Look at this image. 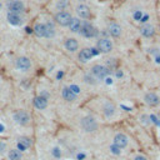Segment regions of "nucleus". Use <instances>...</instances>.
Segmentation results:
<instances>
[{"instance_id": "b1692460", "label": "nucleus", "mask_w": 160, "mask_h": 160, "mask_svg": "<svg viewBox=\"0 0 160 160\" xmlns=\"http://www.w3.org/2000/svg\"><path fill=\"white\" fill-rule=\"evenodd\" d=\"M21 151L19 149H11L9 150V159L10 160H21Z\"/></svg>"}, {"instance_id": "412c9836", "label": "nucleus", "mask_w": 160, "mask_h": 160, "mask_svg": "<svg viewBox=\"0 0 160 160\" xmlns=\"http://www.w3.org/2000/svg\"><path fill=\"white\" fill-rule=\"evenodd\" d=\"M30 145H31V141H30L29 138H20L19 141H18V149H19L20 151L26 150Z\"/></svg>"}, {"instance_id": "f257e3e1", "label": "nucleus", "mask_w": 160, "mask_h": 160, "mask_svg": "<svg viewBox=\"0 0 160 160\" xmlns=\"http://www.w3.org/2000/svg\"><path fill=\"white\" fill-rule=\"evenodd\" d=\"M80 126L81 129L85 131V132H94L98 130V121L95 120L94 116H90V115H86L84 118H81L80 120Z\"/></svg>"}, {"instance_id": "f03ea898", "label": "nucleus", "mask_w": 160, "mask_h": 160, "mask_svg": "<svg viewBox=\"0 0 160 160\" xmlns=\"http://www.w3.org/2000/svg\"><path fill=\"white\" fill-rule=\"evenodd\" d=\"M54 19H55V21H56L60 26H69V24H70L72 16H71V14H70L69 11L61 10V11H58V12L55 14Z\"/></svg>"}, {"instance_id": "5701e85b", "label": "nucleus", "mask_w": 160, "mask_h": 160, "mask_svg": "<svg viewBox=\"0 0 160 160\" xmlns=\"http://www.w3.org/2000/svg\"><path fill=\"white\" fill-rule=\"evenodd\" d=\"M55 35V28L51 22L45 24V38H52Z\"/></svg>"}, {"instance_id": "4be33fe9", "label": "nucleus", "mask_w": 160, "mask_h": 160, "mask_svg": "<svg viewBox=\"0 0 160 160\" xmlns=\"http://www.w3.org/2000/svg\"><path fill=\"white\" fill-rule=\"evenodd\" d=\"M34 34L39 38H45V24H36L34 28Z\"/></svg>"}, {"instance_id": "6e6552de", "label": "nucleus", "mask_w": 160, "mask_h": 160, "mask_svg": "<svg viewBox=\"0 0 160 160\" xmlns=\"http://www.w3.org/2000/svg\"><path fill=\"white\" fill-rule=\"evenodd\" d=\"M80 34H81L82 36H85V38H94V36L98 35V30H96L91 24L84 22V24H82V28H81V30H80Z\"/></svg>"}, {"instance_id": "0eeeda50", "label": "nucleus", "mask_w": 160, "mask_h": 160, "mask_svg": "<svg viewBox=\"0 0 160 160\" xmlns=\"http://www.w3.org/2000/svg\"><path fill=\"white\" fill-rule=\"evenodd\" d=\"M144 101H145V104H146L148 106L154 108V106H158V105L160 104V98H159V95L155 94V92H146V94L144 95Z\"/></svg>"}, {"instance_id": "423d86ee", "label": "nucleus", "mask_w": 160, "mask_h": 160, "mask_svg": "<svg viewBox=\"0 0 160 160\" xmlns=\"http://www.w3.org/2000/svg\"><path fill=\"white\" fill-rule=\"evenodd\" d=\"M95 54H96L95 49H92V48H84V49H81V50L79 51L78 58H79V60H80V61L86 62V61H89V60H90Z\"/></svg>"}, {"instance_id": "7ed1b4c3", "label": "nucleus", "mask_w": 160, "mask_h": 160, "mask_svg": "<svg viewBox=\"0 0 160 160\" xmlns=\"http://www.w3.org/2000/svg\"><path fill=\"white\" fill-rule=\"evenodd\" d=\"M90 72H91V75H92L94 78H96L98 80H102V79H105V78L109 75V69L105 68L104 65L98 64V65H94V66L91 68Z\"/></svg>"}, {"instance_id": "9d476101", "label": "nucleus", "mask_w": 160, "mask_h": 160, "mask_svg": "<svg viewBox=\"0 0 160 160\" xmlns=\"http://www.w3.org/2000/svg\"><path fill=\"white\" fill-rule=\"evenodd\" d=\"M75 11H76V14H78V16H79L80 19H90V18H91V10H90V8H89L88 5H85V4L78 5Z\"/></svg>"}, {"instance_id": "7c9ffc66", "label": "nucleus", "mask_w": 160, "mask_h": 160, "mask_svg": "<svg viewBox=\"0 0 160 160\" xmlns=\"http://www.w3.org/2000/svg\"><path fill=\"white\" fill-rule=\"evenodd\" d=\"M1 131H4V126L0 124V132H1Z\"/></svg>"}, {"instance_id": "f3484780", "label": "nucleus", "mask_w": 160, "mask_h": 160, "mask_svg": "<svg viewBox=\"0 0 160 160\" xmlns=\"http://www.w3.org/2000/svg\"><path fill=\"white\" fill-rule=\"evenodd\" d=\"M82 24L84 22L79 18H72L71 21H70V24H69V29L72 32H80V30L82 28Z\"/></svg>"}, {"instance_id": "cd10ccee", "label": "nucleus", "mask_w": 160, "mask_h": 160, "mask_svg": "<svg viewBox=\"0 0 160 160\" xmlns=\"http://www.w3.org/2000/svg\"><path fill=\"white\" fill-rule=\"evenodd\" d=\"M5 150H6V144L4 141H0V154L4 152Z\"/></svg>"}, {"instance_id": "a878e982", "label": "nucleus", "mask_w": 160, "mask_h": 160, "mask_svg": "<svg viewBox=\"0 0 160 160\" xmlns=\"http://www.w3.org/2000/svg\"><path fill=\"white\" fill-rule=\"evenodd\" d=\"M110 150H111V152H112V154H116V155H118V154H120V151H121V149H120L119 146H116L115 144H112V145L110 146Z\"/></svg>"}, {"instance_id": "39448f33", "label": "nucleus", "mask_w": 160, "mask_h": 160, "mask_svg": "<svg viewBox=\"0 0 160 160\" xmlns=\"http://www.w3.org/2000/svg\"><path fill=\"white\" fill-rule=\"evenodd\" d=\"M15 122H18L19 125H28L30 122V115L25 111V110H18L15 111V114L12 115Z\"/></svg>"}, {"instance_id": "ddd939ff", "label": "nucleus", "mask_w": 160, "mask_h": 160, "mask_svg": "<svg viewBox=\"0 0 160 160\" xmlns=\"http://www.w3.org/2000/svg\"><path fill=\"white\" fill-rule=\"evenodd\" d=\"M76 95H78V94H75V92L70 89V86H65V88L61 90V96H62V99H64L65 101H68V102L75 101V100H76Z\"/></svg>"}, {"instance_id": "c85d7f7f", "label": "nucleus", "mask_w": 160, "mask_h": 160, "mask_svg": "<svg viewBox=\"0 0 160 160\" xmlns=\"http://www.w3.org/2000/svg\"><path fill=\"white\" fill-rule=\"evenodd\" d=\"M70 89H71L75 94H79V92H80V89H79L76 85H70Z\"/></svg>"}, {"instance_id": "f8f14e48", "label": "nucleus", "mask_w": 160, "mask_h": 160, "mask_svg": "<svg viewBox=\"0 0 160 160\" xmlns=\"http://www.w3.org/2000/svg\"><path fill=\"white\" fill-rule=\"evenodd\" d=\"M112 141H114V144H115L116 146H119L120 149H124V148L128 146V144H129V138H128L124 132H118V134L114 136Z\"/></svg>"}, {"instance_id": "6ab92c4d", "label": "nucleus", "mask_w": 160, "mask_h": 160, "mask_svg": "<svg viewBox=\"0 0 160 160\" xmlns=\"http://www.w3.org/2000/svg\"><path fill=\"white\" fill-rule=\"evenodd\" d=\"M102 112H104V115H105L106 118L114 116V114H115V106H114V104L110 102V101L105 102V104L102 105Z\"/></svg>"}, {"instance_id": "aec40b11", "label": "nucleus", "mask_w": 160, "mask_h": 160, "mask_svg": "<svg viewBox=\"0 0 160 160\" xmlns=\"http://www.w3.org/2000/svg\"><path fill=\"white\" fill-rule=\"evenodd\" d=\"M8 21L11 24V25H20L22 22V19L20 16V14H15V12H9L8 14Z\"/></svg>"}, {"instance_id": "bb28decb", "label": "nucleus", "mask_w": 160, "mask_h": 160, "mask_svg": "<svg viewBox=\"0 0 160 160\" xmlns=\"http://www.w3.org/2000/svg\"><path fill=\"white\" fill-rule=\"evenodd\" d=\"M141 16H142V12H141V11H136V12L134 14V18H135V20H139V21H141Z\"/></svg>"}, {"instance_id": "2eb2a0df", "label": "nucleus", "mask_w": 160, "mask_h": 160, "mask_svg": "<svg viewBox=\"0 0 160 160\" xmlns=\"http://www.w3.org/2000/svg\"><path fill=\"white\" fill-rule=\"evenodd\" d=\"M64 46H65V49H66L68 51L74 52V51H76V50L79 49V42H78V40L74 39V38H68V39L65 40V42H64Z\"/></svg>"}, {"instance_id": "dca6fc26", "label": "nucleus", "mask_w": 160, "mask_h": 160, "mask_svg": "<svg viewBox=\"0 0 160 160\" xmlns=\"http://www.w3.org/2000/svg\"><path fill=\"white\" fill-rule=\"evenodd\" d=\"M34 106L39 110H44L48 106V98L44 95H39V96L34 98Z\"/></svg>"}, {"instance_id": "c756f323", "label": "nucleus", "mask_w": 160, "mask_h": 160, "mask_svg": "<svg viewBox=\"0 0 160 160\" xmlns=\"http://www.w3.org/2000/svg\"><path fill=\"white\" fill-rule=\"evenodd\" d=\"M134 160H148V158L144 156V155H136V156L134 158Z\"/></svg>"}, {"instance_id": "9b49d317", "label": "nucleus", "mask_w": 160, "mask_h": 160, "mask_svg": "<svg viewBox=\"0 0 160 160\" xmlns=\"http://www.w3.org/2000/svg\"><path fill=\"white\" fill-rule=\"evenodd\" d=\"M16 68L20 70V71H28L30 68H31V61L30 59H28L26 56H20L16 59V62H15Z\"/></svg>"}, {"instance_id": "393cba45", "label": "nucleus", "mask_w": 160, "mask_h": 160, "mask_svg": "<svg viewBox=\"0 0 160 160\" xmlns=\"http://www.w3.org/2000/svg\"><path fill=\"white\" fill-rule=\"evenodd\" d=\"M96 78H94L92 75H90V74H88V75H85L84 76V81L85 82H88V84H91V85H94V84H96Z\"/></svg>"}, {"instance_id": "4468645a", "label": "nucleus", "mask_w": 160, "mask_h": 160, "mask_svg": "<svg viewBox=\"0 0 160 160\" xmlns=\"http://www.w3.org/2000/svg\"><path fill=\"white\" fill-rule=\"evenodd\" d=\"M108 32L110 36L112 38H120L121 36V32H122V29L119 24L116 22H111L109 26H108Z\"/></svg>"}, {"instance_id": "1a4fd4ad", "label": "nucleus", "mask_w": 160, "mask_h": 160, "mask_svg": "<svg viewBox=\"0 0 160 160\" xmlns=\"http://www.w3.org/2000/svg\"><path fill=\"white\" fill-rule=\"evenodd\" d=\"M8 9H9V12L21 14L24 11V4L20 0H11L8 2Z\"/></svg>"}, {"instance_id": "20e7f679", "label": "nucleus", "mask_w": 160, "mask_h": 160, "mask_svg": "<svg viewBox=\"0 0 160 160\" xmlns=\"http://www.w3.org/2000/svg\"><path fill=\"white\" fill-rule=\"evenodd\" d=\"M96 49L99 52H104V54L110 52L112 50V41L108 38H101L96 42Z\"/></svg>"}, {"instance_id": "a211bd4d", "label": "nucleus", "mask_w": 160, "mask_h": 160, "mask_svg": "<svg viewBox=\"0 0 160 160\" xmlns=\"http://www.w3.org/2000/svg\"><path fill=\"white\" fill-rule=\"evenodd\" d=\"M140 34H141L144 38H151V36H154V34H155V29H154L152 25L145 24V25H142V26L140 28Z\"/></svg>"}]
</instances>
